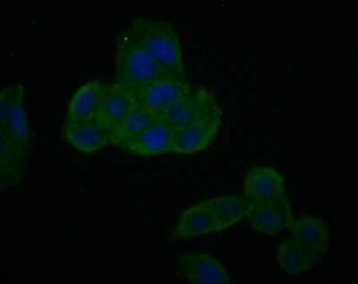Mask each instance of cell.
Returning a JSON list of instances; mask_svg holds the SVG:
<instances>
[{
  "instance_id": "obj_19",
  "label": "cell",
  "mask_w": 358,
  "mask_h": 284,
  "mask_svg": "<svg viewBox=\"0 0 358 284\" xmlns=\"http://www.w3.org/2000/svg\"><path fill=\"white\" fill-rule=\"evenodd\" d=\"M158 118V114L155 112L138 105L111 129V144L120 148L127 140L143 132Z\"/></svg>"
},
{
  "instance_id": "obj_14",
  "label": "cell",
  "mask_w": 358,
  "mask_h": 284,
  "mask_svg": "<svg viewBox=\"0 0 358 284\" xmlns=\"http://www.w3.org/2000/svg\"><path fill=\"white\" fill-rule=\"evenodd\" d=\"M291 228V239L324 256L329 248L330 235L327 225L322 218L315 216H302L294 220Z\"/></svg>"
},
{
  "instance_id": "obj_7",
  "label": "cell",
  "mask_w": 358,
  "mask_h": 284,
  "mask_svg": "<svg viewBox=\"0 0 358 284\" xmlns=\"http://www.w3.org/2000/svg\"><path fill=\"white\" fill-rule=\"evenodd\" d=\"M196 86L187 80H159L136 89L140 106L155 112L158 116L190 94Z\"/></svg>"
},
{
  "instance_id": "obj_12",
  "label": "cell",
  "mask_w": 358,
  "mask_h": 284,
  "mask_svg": "<svg viewBox=\"0 0 358 284\" xmlns=\"http://www.w3.org/2000/svg\"><path fill=\"white\" fill-rule=\"evenodd\" d=\"M138 105L136 89L116 82L110 84L96 117L102 126L111 130L123 117Z\"/></svg>"
},
{
  "instance_id": "obj_11",
  "label": "cell",
  "mask_w": 358,
  "mask_h": 284,
  "mask_svg": "<svg viewBox=\"0 0 358 284\" xmlns=\"http://www.w3.org/2000/svg\"><path fill=\"white\" fill-rule=\"evenodd\" d=\"M178 267L181 274L192 283H233L223 264L210 255L181 254L178 257Z\"/></svg>"
},
{
  "instance_id": "obj_5",
  "label": "cell",
  "mask_w": 358,
  "mask_h": 284,
  "mask_svg": "<svg viewBox=\"0 0 358 284\" xmlns=\"http://www.w3.org/2000/svg\"><path fill=\"white\" fill-rule=\"evenodd\" d=\"M222 110L174 130L173 152L194 154L213 144L222 126Z\"/></svg>"
},
{
  "instance_id": "obj_8",
  "label": "cell",
  "mask_w": 358,
  "mask_h": 284,
  "mask_svg": "<svg viewBox=\"0 0 358 284\" xmlns=\"http://www.w3.org/2000/svg\"><path fill=\"white\" fill-rule=\"evenodd\" d=\"M245 218L255 231L268 235L290 228L294 221L292 207L287 197L267 203H250Z\"/></svg>"
},
{
  "instance_id": "obj_10",
  "label": "cell",
  "mask_w": 358,
  "mask_h": 284,
  "mask_svg": "<svg viewBox=\"0 0 358 284\" xmlns=\"http://www.w3.org/2000/svg\"><path fill=\"white\" fill-rule=\"evenodd\" d=\"M245 195L251 203H267L286 197L285 178L273 167L260 165L245 175Z\"/></svg>"
},
{
  "instance_id": "obj_3",
  "label": "cell",
  "mask_w": 358,
  "mask_h": 284,
  "mask_svg": "<svg viewBox=\"0 0 358 284\" xmlns=\"http://www.w3.org/2000/svg\"><path fill=\"white\" fill-rule=\"evenodd\" d=\"M0 137L28 147L30 140L24 88L21 84L6 86L0 94Z\"/></svg>"
},
{
  "instance_id": "obj_13",
  "label": "cell",
  "mask_w": 358,
  "mask_h": 284,
  "mask_svg": "<svg viewBox=\"0 0 358 284\" xmlns=\"http://www.w3.org/2000/svg\"><path fill=\"white\" fill-rule=\"evenodd\" d=\"M110 85L101 80H92L80 86L70 98L66 120L87 119L97 116Z\"/></svg>"
},
{
  "instance_id": "obj_18",
  "label": "cell",
  "mask_w": 358,
  "mask_h": 284,
  "mask_svg": "<svg viewBox=\"0 0 358 284\" xmlns=\"http://www.w3.org/2000/svg\"><path fill=\"white\" fill-rule=\"evenodd\" d=\"M208 201L215 220L216 232L230 228L241 221L251 203L246 197L238 195L219 196Z\"/></svg>"
},
{
  "instance_id": "obj_6",
  "label": "cell",
  "mask_w": 358,
  "mask_h": 284,
  "mask_svg": "<svg viewBox=\"0 0 358 284\" xmlns=\"http://www.w3.org/2000/svg\"><path fill=\"white\" fill-rule=\"evenodd\" d=\"M173 142L174 129L159 117L143 132L121 145L120 149L133 156L148 158L173 152Z\"/></svg>"
},
{
  "instance_id": "obj_4",
  "label": "cell",
  "mask_w": 358,
  "mask_h": 284,
  "mask_svg": "<svg viewBox=\"0 0 358 284\" xmlns=\"http://www.w3.org/2000/svg\"><path fill=\"white\" fill-rule=\"evenodd\" d=\"M220 110L215 94L206 87H196L173 106L163 112L161 117L174 130L182 128Z\"/></svg>"
},
{
  "instance_id": "obj_15",
  "label": "cell",
  "mask_w": 358,
  "mask_h": 284,
  "mask_svg": "<svg viewBox=\"0 0 358 284\" xmlns=\"http://www.w3.org/2000/svg\"><path fill=\"white\" fill-rule=\"evenodd\" d=\"M214 232H216L215 220L209 201L206 200L184 210L176 225L173 238L197 237Z\"/></svg>"
},
{
  "instance_id": "obj_17",
  "label": "cell",
  "mask_w": 358,
  "mask_h": 284,
  "mask_svg": "<svg viewBox=\"0 0 358 284\" xmlns=\"http://www.w3.org/2000/svg\"><path fill=\"white\" fill-rule=\"evenodd\" d=\"M0 171L1 187L12 186L19 183L25 172L24 156L27 147L17 144L4 137H0Z\"/></svg>"
},
{
  "instance_id": "obj_9",
  "label": "cell",
  "mask_w": 358,
  "mask_h": 284,
  "mask_svg": "<svg viewBox=\"0 0 358 284\" xmlns=\"http://www.w3.org/2000/svg\"><path fill=\"white\" fill-rule=\"evenodd\" d=\"M63 135L69 145L83 153L99 151L111 144L110 130L102 126L97 117L66 120Z\"/></svg>"
},
{
  "instance_id": "obj_2",
  "label": "cell",
  "mask_w": 358,
  "mask_h": 284,
  "mask_svg": "<svg viewBox=\"0 0 358 284\" xmlns=\"http://www.w3.org/2000/svg\"><path fill=\"white\" fill-rule=\"evenodd\" d=\"M117 82L138 89L159 80L174 79L137 43L129 29L117 37L115 51Z\"/></svg>"
},
{
  "instance_id": "obj_1",
  "label": "cell",
  "mask_w": 358,
  "mask_h": 284,
  "mask_svg": "<svg viewBox=\"0 0 358 284\" xmlns=\"http://www.w3.org/2000/svg\"><path fill=\"white\" fill-rule=\"evenodd\" d=\"M129 31L163 69L176 78L185 80L183 46L171 22L162 19L137 17Z\"/></svg>"
},
{
  "instance_id": "obj_16",
  "label": "cell",
  "mask_w": 358,
  "mask_h": 284,
  "mask_svg": "<svg viewBox=\"0 0 358 284\" xmlns=\"http://www.w3.org/2000/svg\"><path fill=\"white\" fill-rule=\"evenodd\" d=\"M318 257L316 252L293 239L283 241L278 248V263L291 274L308 272L317 263Z\"/></svg>"
}]
</instances>
